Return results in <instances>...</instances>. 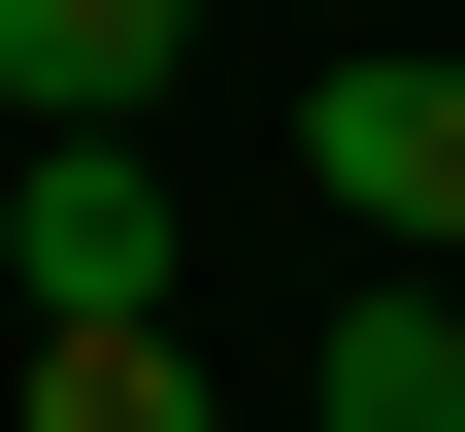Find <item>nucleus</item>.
I'll use <instances>...</instances> for the list:
<instances>
[{
	"mask_svg": "<svg viewBox=\"0 0 465 432\" xmlns=\"http://www.w3.org/2000/svg\"><path fill=\"white\" fill-rule=\"evenodd\" d=\"M166 266H200L166 134H34V166H0V299H34V333H100V299H166Z\"/></svg>",
	"mask_w": 465,
	"mask_h": 432,
	"instance_id": "obj_1",
	"label": "nucleus"
},
{
	"mask_svg": "<svg viewBox=\"0 0 465 432\" xmlns=\"http://www.w3.org/2000/svg\"><path fill=\"white\" fill-rule=\"evenodd\" d=\"M300 166H332V233H366V266H465V34L332 67V100H300Z\"/></svg>",
	"mask_w": 465,
	"mask_h": 432,
	"instance_id": "obj_2",
	"label": "nucleus"
},
{
	"mask_svg": "<svg viewBox=\"0 0 465 432\" xmlns=\"http://www.w3.org/2000/svg\"><path fill=\"white\" fill-rule=\"evenodd\" d=\"M200 0H0V134H166Z\"/></svg>",
	"mask_w": 465,
	"mask_h": 432,
	"instance_id": "obj_3",
	"label": "nucleus"
},
{
	"mask_svg": "<svg viewBox=\"0 0 465 432\" xmlns=\"http://www.w3.org/2000/svg\"><path fill=\"white\" fill-rule=\"evenodd\" d=\"M300 432H465V266H366L300 333Z\"/></svg>",
	"mask_w": 465,
	"mask_h": 432,
	"instance_id": "obj_4",
	"label": "nucleus"
},
{
	"mask_svg": "<svg viewBox=\"0 0 465 432\" xmlns=\"http://www.w3.org/2000/svg\"><path fill=\"white\" fill-rule=\"evenodd\" d=\"M34 432H232V366L166 299H100V333H34Z\"/></svg>",
	"mask_w": 465,
	"mask_h": 432,
	"instance_id": "obj_5",
	"label": "nucleus"
}]
</instances>
